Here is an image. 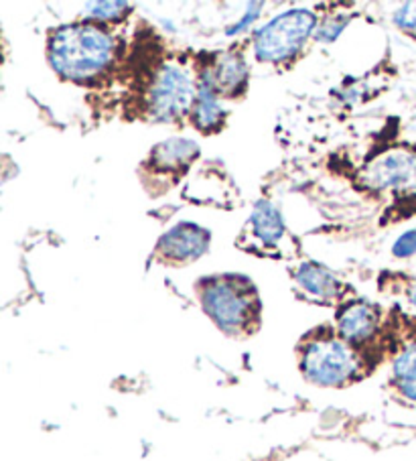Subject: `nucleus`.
<instances>
[{
  "label": "nucleus",
  "mask_w": 416,
  "mask_h": 461,
  "mask_svg": "<svg viewBox=\"0 0 416 461\" xmlns=\"http://www.w3.org/2000/svg\"><path fill=\"white\" fill-rule=\"evenodd\" d=\"M367 177L380 189H416V158L408 155H388L372 165Z\"/></svg>",
  "instance_id": "6e6552de"
},
{
  "label": "nucleus",
  "mask_w": 416,
  "mask_h": 461,
  "mask_svg": "<svg viewBox=\"0 0 416 461\" xmlns=\"http://www.w3.org/2000/svg\"><path fill=\"white\" fill-rule=\"evenodd\" d=\"M380 321L382 317L378 307L366 303V301H351V303L343 305L338 313V333L362 352L367 366H370V360H367L370 349L367 348L372 346L374 339H378Z\"/></svg>",
  "instance_id": "423d86ee"
},
{
  "label": "nucleus",
  "mask_w": 416,
  "mask_h": 461,
  "mask_svg": "<svg viewBox=\"0 0 416 461\" xmlns=\"http://www.w3.org/2000/svg\"><path fill=\"white\" fill-rule=\"evenodd\" d=\"M299 370L307 383L323 388H343L372 372L366 357L338 330L317 328L299 341Z\"/></svg>",
  "instance_id": "f257e3e1"
},
{
  "label": "nucleus",
  "mask_w": 416,
  "mask_h": 461,
  "mask_svg": "<svg viewBox=\"0 0 416 461\" xmlns=\"http://www.w3.org/2000/svg\"><path fill=\"white\" fill-rule=\"evenodd\" d=\"M256 17H258V11H250V13H248V17H246V19H242V21H240L234 29H230V31H228V33H230V35H234V33H238V31L246 29V27L250 25V23H252Z\"/></svg>",
  "instance_id": "6ab92c4d"
},
{
  "label": "nucleus",
  "mask_w": 416,
  "mask_h": 461,
  "mask_svg": "<svg viewBox=\"0 0 416 461\" xmlns=\"http://www.w3.org/2000/svg\"><path fill=\"white\" fill-rule=\"evenodd\" d=\"M191 118H194V124L197 129L205 132L215 131L223 122V110L220 102L215 98V94H212L207 87H202L197 92L194 108H191Z\"/></svg>",
  "instance_id": "4468645a"
},
{
  "label": "nucleus",
  "mask_w": 416,
  "mask_h": 461,
  "mask_svg": "<svg viewBox=\"0 0 416 461\" xmlns=\"http://www.w3.org/2000/svg\"><path fill=\"white\" fill-rule=\"evenodd\" d=\"M343 25H346V23H341V21L327 23V25L321 29V39H327V41H333V39L338 37L341 31H343Z\"/></svg>",
  "instance_id": "a211bd4d"
},
{
  "label": "nucleus",
  "mask_w": 416,
  "mask_h": 461,
  "mask_svg": "<svg viewBox=\"0 0 416 461\" xmlns=\"http://www.w3.org/2000/svg\"><path fill=\"white\" fill-rule=\"evenodd\" d=\"M202 305L215 328L226 336L248 338L260 328V299L246 281H210L202 289Z\"/></svg>",
  "instance_id": "7ed1b4c3"
},
{
  "label": "nucleus",
  "mask_w": 416,
  "mask_h": 461,
  "mask_svg": "<svg viewBox=\"0 0 416 461\" xmlns=\"http://www.w3.org/2000/svg\"><path fill=\"white\" fill-rule=\"evenodd\" d=\"M394 21L402 31H411V33H416V3L404 5L402 9L394 14Z\"/></svg>",
  "instance_id": "f3484780"
},
{
  "label": "nucleus",
  "mask_w": 416,
  "mask_h": 461,
  "mask_svg": "<svg viewBox=\"0 0 416 461\" xmlns=\"http://www.w3.org/2000/svg\"><path fill=\"white\" fill-rule=\"evenodd\" d=\"M315 29V14L305 9H293L278 14L267 27H262L256 35L254 51L262 61H285L307 41Z\"/></svg>",
  "instance_id": "20e7f679"
},
{
  "label": "nucleus",
  "mask_w": 416,
  "mask_h": 461,
  "mask_svg": "<svg viewBox=\"0 0 416 461\" xmlns=\"http://www.w3.org/2000/svg\"><path fill=\"white\" fill-rule=\"evenodd\" d=\"M390 384L404 401L416 402V339L406 344L392 364Z\"/></svg>",
  "instance_id": "9d476101"
},
{
  "label": "nucleus",
  "mask_w": 416,
  "mask_h": 461,
  "mask_svg": "<svg viewBox=\"0 0 416 461\" xmlns=\"http://www.w3.org/2000/svg\"><path fill=\"white\" fill-rule=\"evenodd\" d=\"M131 6L126 3H90L87 5V13L94 14L102 21H120L128 14Z\"/></svg>",
  "instance_id": "2eb2a0df"
},
{
  "label": "nucleus",
  "mask_w": 416,
  "mask_h": 461,
  "mask_svg": "<svg viewBox=\"0 0 416 461\" xmlns=\"http://www.w3.org/2000/svg\"><path fill=\"white\" fill-rule=\"evenodd\" d=\"M248 79V66L246 61L234 53L218 55L210 69L205 71V86L212 94H220V96H231L242 90Z\"/></svg>",
  "instance_id": "1a4fd4ad"
},
{
  "label": "nucleus",
  "mask_w": 416,
  "mask_h": 461,
  "mask_svg": "<svg viewBox=\"0 0 416 461\" xmlns=\"http://www.w3.org/2000/svg\"><path fill=\"white\" fill-rule=\"evenodd\" d=\"M197 94L179 68L165 66L149 90V113L157 121H177L194 108Z\"/></svg>",
  "instance_id": "39448f33"
},
{
  "label": "nucleus",
  "mask_w": 416,
  "mask_h": 461,
  "mask_svg": "<svg viewBox=\"0 0 416 461\" xmlns=\"http://www.w3.org/2000/svg\"><path fill=\"white\" fill-rule=\"evenodd\" d=\"M252 228L254 234L260 238L264 244H276L285 234V224L281 218V212H278L275 205L268 202H258L252 212Z\"/></svg>",
  "instance_id": "f8f14e48"
},
{
  "label": "nucleus",
  "mask_w": 416,
  "mask_h": 461,
  "mask_svg": "<svg viewBox=\"0 0 416 461\" xmlns=\"http://www.w3.org/2000/svg\"><path fill=\"white\" fill-rule=\"evenodd\" d=\"M411 301H412V305L416 307V289H414V293H412V297H411Z\"/></svg>",
  "instance_id": "aec40b11"
},
{
  "label": "nucleus",
  "mask_w": 416,
  "mask_h": 461,
  "mask_svg": "<svg viewBox=\"0 0 416 461\" xmlns=\"http://www.w3.org/2000/svg\"><path fill=\"white\" fill-rule=\"evenodd\" d=\"M114 58V39L106 29L92 23L68 25L53 33L50 61L59 76L68 79H90L102 74Z\"/></svg>",
  "instance_id": "f03ea898"
},
{
  "label": "nucleus",
  "mask_w": 416,
  "mask_h": 461,
  "mask_svg": "<svg viewBox=\"0 0 416 461\" xmlns=\"http://www.w3.org/2000/svg\"><path fill=\"white\" fill-rule=\"evenodd\" d=\"M297 283L305 289L309 295L319 297V299H333L341 293V283L335 279L330 270L313 265H303L297 273Z\"/></svg>",
  "instance_id": "9b49d317"
},
{
  "label": "nucleus",
  "mask_w": 416,
  "mask_h": 461,
  "mask_svg": "<svg viewBox=\"0 0 416 461\" xmlns=\"http://www.w3.org/2000/svg\"><path fill=\"white\" fill-rule=\"evenodd\" d=\"M197 145L187 139H171L165 145H158L153 153L157 167H171V169H185L197 155Z\"/></svg>",
  "instance_id": "ddd939ff"
},
{
  "label": "nucleus",
  "mask_w": 416,
  "mask_h": 461,
  "mask_svg": "<svg viewBox=\"0 0 416 461\" xmlns=\"http://www.w3.org/2000/svg\"><path fill=\"white\" fill-rule=\"evenodd\" d=\"M210 246V234L194 224H179L169 230L158 242V252L163 258L185 262L199 258Z\"/></svg>",
  "instance_id": "0eeeda50"
},
{
  "label": "nucleus",
  "mask_w": 416,
  "mask_h": 461,
  "mask_svg": "<svg viewBox=\"0 0 416 461\" xmlns=\"http://www.w3.org/2000/svg\"><path fill=\"white\" fill-rule=\"evenodd\" d=\"M392 252H394V257L398 258L412 257V254H416V230H411V232L400 236L396 244L392 246Z\"/></svg>",
  "instance_id": "dca6fc26"
}]
</instances>
